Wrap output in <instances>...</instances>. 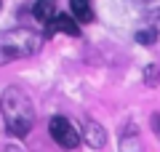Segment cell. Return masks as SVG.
<instances>
[{"label":"cell","mask_w":160,"mask_h":152,"mask_svg":"<svg viewBox=\"0 0 160 152\" xmlns=\"http://www.w3.org/2000/svg\"><path fill=\"white\" fill-rule=\"evenodd\" d=\"M48 131H51V139L56 141L59 147H64V149H75V147L80 144V134H78V128H75V125L69 123L67 118H62V115H56V118L51 120Z\"/></svg>","instance_id":"cell-3"},{"label":"cell","mask_w":160,"mask_h":152,"mask_svg":"<svg viewBox=\"0 0 160 152\" xmlns=\"http://www.w3.org/2000/svg\"><path fill=\"white\" fill-rule=\"evenodd\" d=\"M69 11H72V19L75 22H91L93 19V11H91V0H69Z\"/></svg>","instance_id":"cell-6"},{"label":"cell","mask_w":160,"mask_h":152,"mask_svg":"<svg viewBox=\"0 0 160 152\" xmlns=\"http://www.w3.org/2000/svg\"><path fill=\"white\" fill-rule=\"evenodd\" d=\"M32 13H35V19H38V22L51 24L53 16H56V0H38V3H35V8H32Z\"/></svg>","instance_id":"cell-5"},{"label":"cell","mask_w":160,"mask_h":152,"mask_svg":"<svg viewBox=\"0 0 160 152\" xmlns=\"http://www.w3.org/2000/svg\"><path fill=\"white\" fill-rule=\"evenodd\" d=\"M86 139H88L91 147H102L104 144V134H102V128H99L96 123H88L86 125Z\"/></svg>","instance_id":"cell-7"},{"label":"cell","mask_w":160,"mask_h":152,"mask_svg":"<svg viewBox=\"0 0 160 152\" xmlns=\"http://www.w3.org/2000/svg\"><path fill=\"white\" fill-rule=\"evenodd\" d=\"M0 109H3V120H6V128L13 136H27L35 125V107L29 96L22 88H6L3 101H0Z\"/></svg>","instance_id":"cell-1"},{"label":"cell","mask_w":160,"mask_h":152,"mask_svg":"<svg viewBox=\"0 0 160 152\" xmlns=\"http://www.w3.org/2000/svg\"><path fill=\"white\" fill-rule=\"evenodd\" d=\"M53 32H64V35H72V38H78L80 35V27L75 19H69L67 13H56L53 16V22L48 24V38H51Z\"/></svg>","instance_id":"cell-4"},{"label":"cell","mask_w":160,"mask_h":152,"mask_svg":"<svg viewBox=\"0 0 160 152\" xmlns=\"http://www.w3.org/2000/svg\"><path fill=\"white\" fill-rule=\"evenodd\" d=\"M152 80H158V69H152V67H149V69H147V85H155Z\"/></svg>","instance_id":"cell-9"},{"label":"cell","mask_w":160,"mask_h":152,"mask_svg":"<svg viewBox=\"0 0 160 152\" xmlns=\"http://www.w3.org/2000/svg\"><path fill=\"white\" fill-rule=\"evenodd\" d=\"M40 45L38 32L32 29H11V32L0 35V64L16 62V59L32 56Z\"/></svg>","instance_id":"cell-2"},{"label":"cell","mask_w":160,"mask_h":152,"mask_svg":"<svg viewBox=\"0 0 160 152\" xmlns=\"http://www.w3.org/2000/svg\"><path fill=\"white\" fill-rule=\"evenodd\" d=\"M152 131L160 136V115H152Z\"/></svg>","instance_id":"cell-10"},{"label":"cell","mask_w":160,"mask_h":152,"mask_svg":"<svg viewBox=\"0 0 160 152\" xmlns=\"http://www.w3.org/2000/svg\"><path fill=\"white\" fill-rule=\"evenodd\" d=\"M139 40H142V43H152V40H155V32H139Z\"/></svg>","instance_id":"cell-8"}]
</instances>
